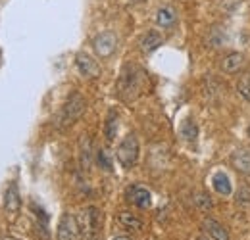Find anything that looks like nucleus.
<instances>
[{
    "mask_svg": "<svg viewBox=\"0 0 250 240\" xmlns=\"http://www.w3.org/2000/svg\"><path fill=\"white\" fill-rule=\"evenodd\" d=\"M141 69L133 63H127L124 65V71L120 75V81H118V94L124 98L125 102H131L137 98L139 90H141Z\"/></svg>",
    "mask_w": 250,
    "mask_h": 240,
    "instance_id": "nucleus-1",
    "label": "nucleus"
},
{
    "mask_svg": "<svg viewBox=\"0 0 250 240\" xmlns=\"http://www.w3.org/2000/svg\"><path fill=\"white\" fill-rule=\"evenodd\" d=\"M79 229H81V239L83 240H98L100 231H102V213L98 208L89 206L81 211L77 217Z\"/></svg>",
    "mask_w": 250,
    "mask_h": 240,
    "instance_id": "nucleus-2",
    "label": "nucleus"
},
{
    "mask_svg": "<svg viewBox=\"0 0 250 240\" xmlns=\"http://www.w3.org/2000/svg\"><path fill=\"white\" fill-rule=\"evenodd\" d=\"M85 108H87V100L83 98V94L81 92H71L69 98H67V102L63 104L60 116H58V125L60 127L73 125L75 121L83 116Z\"/></svg>",
    "mask_w": 250,
    "mask_h": 240,
    "instance_id": "nucleus-3",
    "label": "nucleus"
},
{
    "mask_svg": "<svg viewBox=\"0 0 250 240\" xmlns=\"http://www.w3.org/2000/svg\"><path fill=\"white\" fill-rule=\"evenodd\" d=\"M139 140H137V137L131 133V135H127L124 140L120 142V146H118V150H116V158H118V161L124 165L125 169H129V167H133L135 163H137V160H139Z\"/></svg>",
    "mask_w": 250,
    "mask_h": 240,
    "instance_id": "nucleus-4",
    "label": "nucleus"
},
{
    "mask_svg": "<svg viewBox=\"0 0 250 240\" xmlns=\"http://www.w3.org/2000/svg\"><path fill=\"white\" fill-rule=\"evenodd\" d=\"M94 52L100 56V58H110L116 48H118V37L116 33L112 31H104V33H98L93 40Z\"/></svg>",
    "mask_w": 250,
    "mask_h": 240,
    "instance_id": "nucleus-5",
    "label": "nucleus"
},
{
    "mask_svg": "<svg viewBox=\"0 0 250 240\" xmlns=\"http://www.w3.org/2000/svg\"><path fill=\"white\" fill-rule=\"evenodd\" d=\"M81 239V229L79 221L71 213H63L58 225V240H79Z\"/></svg>",
    "mask_w": 250,
    "mask_h": 240,
    "instance_id": "nucleus-6",
    "label": "nucleus"
},
{
    "mask_svg": "<svg viewBox=\"0 0 250 240\" xmlns=\"http://www.w3.org/2000/svg\"><path fill=\"white\" fill-rule=\"evenodd\" d=\"M75 65H77V69L81 71V75L87 77V79H96V77L100 75V65L94 61L93 56H89V54H85V52H79V54L75 56Z\"/></svg>",
    "mask_w": 250,
    "mask_h": 240,
    "instance_id": "nucleus-7",
    "label": "nucleus"
},
{
    "mask_svg": "<svg viewBox=\"0 0 250 240\" xmlns=\"http://www.w3.org/2000/svg\"><path fill=\"white\" fill-rule=\"evenodd\" d=\"M127 198H129V202H131L133 206H137V208H141V210H148L150 204H152L150 190L145 188V186H139V184H135V186H131V188L127 190Z\"/></svg>",
    "mask_w": 250,
    "mask_h": 240,
    "instance_id": "nucleus-8",
    "label": "nucleus"
},
{
    "mask_svg": "<svg viewBox=\"0 0 250 240\" xmlns=\"http://www.w3.org/2000/svg\"><path fill=\"white\" fill-rule=\"evenodd\" d=\"M116 219H118V225L127 233H143L145 231V221L139 215H135L133 211H120Z\"/></svg>",
    "mask_w": 250,
    "mask_h": 240,
    "instance_id": "nucleus-9",
    "label": "nucleus"
},
{
    "mask_svg": "<svg viewBox=\"0 0 250 240\" xmlns=\"http://www.w3.org/2000/svg\"><path fill=\"white\" fill-rule=\"evenodd\" d=\"M202 231H204V235H208L212 240H231L227 229L219 221H216V219H204L202 221Z\"/></svg>",
    "mask_w": 250,
    "mask_h": 240,
    "instance_id": "nucleus-10",
    "label": "nucleus"
},
{
    "mask_svg": "<svg viewBox=\"0 0 250 240\" xmlns=\"http://www.w3.org/2000/svg\"><path fill=\"white\" fill-rule=\"evenodd\" d=\"M162 40H164L162 35H160L158 31L150 29L139 39V46H141V50H143L145 54H150V52H154L158 46L162 44Z\"/></svg>",
    "mask_w": 250,
    "mask_h": 240,
    "instance_id": "nucleus-11",
    "label": "nucleus"
},
{
    "mask_svg": "<svg viewBox=\"0 0 250 240\" xmlns=\"http://www.w3.org/2000/svg\"><path fill=\"white\" fill-rule=\"evenodd\" d=\"M243 63H245V54H241V52H231V54H227V56L223 58V61H221V71L227 73V75H233V73L241 71Z\"/></svg>",
    "mask_w": 250,
    "mask_h": 240,
    "instance_id": "nucleus-12",
    "label": "nucleus"
},
{
    "mask_svg": "<svg viewBox=\"0 0 250 240\" xmlns=\"http://www.w3.org/2000/svg\"><path fill=\"white\" fill-rule=\"evenodd\" d=\"M4 206L10 213H18L21 208V198L18 194V186L16 182H10L8 188H6V194H4Z\"/></svg>",
    "mask_w": 250,
    "mask_h": 240,
    "instance_id": "nucleus-13",
    "label": "nucleus"
},
{
    "mask_svg": "<svg viewBox=\"0 0 250 240\" xmlns=\"http://www.w3.org/2000/svg\"><path fill=\"white\" fill-rule=\"evenodd\" d=\"M93 140H91V137H81V140H79V161H81V167L83 169H89L91 167V163H93Z\"/></svg>",
    "mask_w": 250,
    "mask_h": 240,
    "instance_id": "nucleus-14",
    "label": "nucleus"
},
{
    "mask_svg": "<svg viewBox=\"0 0 250 240\" xmlns=\"http://www.w3.org/2000/svg\"><path fill=\"white\" fill-rule=\"evenodd\" d=\"M231 163L235 165L237 171L250 175V152H247L245 148H237L231 154Z\"/></svg>",
    "mask_w": 250,
    "mask_h": 240,
    "instance_id": "nucleus-15",
    "label": "nucleus"
},
{
    "mask_svg": "<svg viewBox=\"0 0 250 240\" xmlns=\"http://www.w3.org/2000/svg\"><path fill=\"white\" fill-rule=\"evenodd\" d=\"M156 23L162 29H171V27L177 23V14H175V10L169 8V6L160 8L156 14Z\"/></svg>",
    "mask_w": 250,
    "mask_h": 240,
    "instance_id": "nucleus-16",
    "label": "nucleus"
},
{
    "mask_svg": "<svg viewBox=\"0 0 250 240\" xmlns=\"http://www.w3.org/2000/svg\"><path fill=\"white\" fill-rule=\"evenodd\" d=\"M202 90H204V96H206V100H218L219 94H221V83H219L216 77H212V75H208L206 79H204V83H202Z\"/></svg>",
    "mask_w": 250,
    "mask_h": 240,
    "instance_id": "nucleus-17",
    "label": "nucleus"
},
{
    "mask_svg": "<svg viewBox=\"0 0 250 240\" xmlns=\"http://www.w3.org/2000/svg\"><path fill=\"white\" fill-rule=\"evenodd\" d=\"M120 116H118V112L116 110H110L108 112V118H106V123H104V135H106V140H114L116 139V133H118V120Z\"/></svg>",
    "mask_w": 250,
    "mask_h": 240,
    "instance_id": "nucleus-18",
    "label": "nucleus"
},
{
    "mask_svg": "<svg viewBox=\"0 0 250 240\" xmlns=\"http://www.w3.org/2000/svg\"><path fill=\"white\" fill-rule=\"evenodd\" d=\"M212 184H214V190L219 192V194H223V196H229L231 192H233V186H231V180L229 177L225 175V173H216L214 175V179H212Z\"/></svg>",
    "mask_w": 250,
    "mask_h": 240,
    "instance_id": "nucleus-19",
    "label": "nucleus"
},
{
    "mask_svg": "<svg viewBox=\"0 0 250 240\" xmlns=\"http://www.w3.org/2000/svg\"><path fill=\"white\" fill-rule=\"evenodd\" d=\"M196 135H198V129H196V123L192 120H185L181 123V137L188 140V142H192V140H196Z\"/></svg>",
    "mask_w": 250,
    "mask_h": 240,
    "instance_id": "nucleus-20",
    "label": "nucleus"
},
{
    "mask_svg": "<svg viewBox=\"0 0 250 240\" xmlns=\"http://www.w3.org/2000/svg\"><path fill=\"white\" fill-rule=\"evenodd\" d=\"M96 163H98L104 171H112V169H114L112 158H110V154H108L106 148H98V150H96Z\"/></svg>",
    "mask_w": 250,
    "mask_h": 240,
    "instance_id": "nucleus-21",
    "label": "nucleus"
},
{
    "mask_svg": "<svg viewBox=\"0 0 250 240\" xmlns=\"http://www.w3.org/2000/svg\"><path fill=\"white\" fill-rule=\"evenodd\" d=\"M237 92H239L247 102H250V73L241 75V79L237 81Z\"/></svg>",
    "mask_w": 250,
    "mask_h": 240,
    "instance_id": "nucleus-22",
    "label": "nucleus"
},
{
    "mask_svg": "<svg viewBox=\"0 0 250 240\" xmlns=\"http://www.w3.org/2000/svg\"><path fill=\"white\" fill-rule=\"evenodd\" d=\"M194 206H196L200 211H210L212 208H214V202H212V198H210L208 194L198 192V194L194 196Z\"/></svg>",
    "mask_w": 250,
    "mask_h": 240,
    "instance_id": "nucleus-23",
    "label": "nucleus"
},
{
    "mask_svg": "<svg viewBox=\"0 0 250 240\" xmlns=\"http://www.w3.org/2000/svg\"><path fill=\"white\" fill-rule=\"evenodd\" d=\"M196 240H212V239H210L208 235H200V237H198V239H196Z\"/></svg>",
    "mask_w": 250,
    "mask_h": 240,
    "instance_id": "nucleus-24",
    "label": "nucleus"
},
{
    "mask_svg": "<svg viewBox=\"0 0 250 240\" xmlns=\"http://www.w3.org/2000/svg\"><path fill=\"white\" fill-rule=\"evenodd\" d=\"M114 240H131V239H129V237H124V235H122V237H116Z\"/></svg>",
    "mask_w": 250,
    "mask_h": 240,
    "instance_id": "nucleus-25",
    "label": "nucleus"
},
{
    "mask_svg": "<svg viewBox=\"0 0 250 240\" xmlns=\"http://www.w3.org/2000/svg\"><path fill=\"white\" fill-rule=\"evenodd\" d=\"M249 137H250V125H249Z\"/></svg>",
    "mask_w": 250,
    "mask_h": 240,
    "instance_id": "nucleus-26",
    "label": "nucleus"
}]
</instances>
